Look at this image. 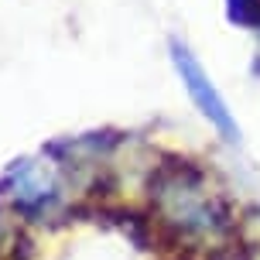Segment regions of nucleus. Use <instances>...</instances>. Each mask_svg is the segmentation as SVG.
Segmentation results:
<instances>
[{
	"instance_id": "obj_1",
	"label": "nucleus",
	"mask_w": 260,
	"mask_h": 260,
	"mask_svg": "<svg viewBox=\"0 0 260 260\" xmlns=\"http://www.w3.org/2000/svg\"><path fill=\"white\" fill-rule=\"evenodd\" d=\"M171 48V62H175V72L182 76L185 89H188V96H192V103L199 106V113L212 123V127L222 134V141L236 144L240 141V127H236L233 113H230V106H226V100L219 96V89L212 86V79L206 76V69L199 65V58L192 55V48L185 45V41L171 38L168 41Z\"/></svg>"
},
{
	"instance_id": "obj_2",
	"label": "nucleus",
	"mask_w": 260,
	"mask_h": 260,
	"mask_svg": "<svg viewBox=\"0 0 260 260\" xmlns=\"http://www.w3.org/2000/svg\"><path fill=\"white\" fill-rule=\"evenodd\" d=\"M226 14L233 24L260 31V0H226Z\"/></svg>"
}]
</instances>
